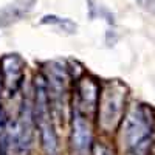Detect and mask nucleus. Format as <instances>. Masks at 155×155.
Segmentation results:
<instances>
[{
	"instance_id": "nucleus-10",
	"label": "nucleus",
	"mask_w": 155,
	"mask_h": 155,
	"mask_svg": "<svg viewBox=\"0 0 155 155\" xmlns=\"http://www.w3.org/2000/svg\"><path fill=\"white\" fill-rule=\"evenodd\" d=\"M135 3L147 12H152L155 14V0H135Z\"/></svg>"
},
{
	"instance_id": "nucleus-2",
	"label": "nucleus",
	"mask_w": 155,
	"mask_h": 155,
	"mask_svg": "<svg viewBox=\"0 0 155 155\" xmlns=\"http://www.w3.org/2000/svg\"><path fill=\"white\" fill-rule=\"evenodd\" d=\"M34 109H33V116L34 121L41 132V141L47 155H56L58 152V138L56 132L51 124L50 118V99H48V90H47V82L42 74L36 76L34 82Z\"/></svg>"
},
{
	"instance_id": "nucleus-4",
	"label": "nucleus",
	"mask_w": 155,
	"mask_h": 155,
	"mask_svg": "<svg viewBox=\"0 0 155 155\" xmlns=\"http://www.w3.org/2000/svg\"><path fill=\"white\" fill-rule=\"evenodd\" d=\"M48 99L56 112L58 118H64V106H65V90H67V74L64 67L59 64H51L50 68V84H47Z\"/></svg>"
},
{
	"instance_id": "nucleus-11",
	"label": "nucleus",
	"mask_w": 155,
	"mask_h": 155,
	"mask_svg": "<svg viewBox=\"0 0 155 155\" xmlns=\"http://www.w3.org/2000/svg\"><path fill=\"white\" fill-rule=\"evenodd\" d=\"M5 124H6V118H5V113H3L2 107H0V132L5 129Z\"/></svg>"
},
{
	"instance_id": "nucleus-7",
	"label": "nucleus",
	"mask_w": 155,
	"mask_h": 155,
	"mask_svg": "<svg viewBox=\"0 0 155 155\" xmlns=\"http://www.w3.org/2000/svg\"><path fill=\"white\" fill-rule=\"evenodd\" d=\"M36 5V0H16L3 8H0V27H9V25L22 20L28 16Z\"/></svg>"
},
{
	"instance_id": "nucleus-1",
	"label": "nucleus",
	"mask_w": 155,
	"mask_h": 155,
	"mask_svg": "<svg viewBox=\"0 0 155 155\" xmlns=\"http://www.w3.org/2000/svg\"><path fill=\"white\" fill-rule=\"evenodd\" d=\"M153 129L152 109L146 104L134 106L126 118L124 140L130 155H146Z\"/></svg>"
},
{
	"instance_id": "nucleus-5",
	"label": "nucleus",
	"mask_w": 155,
	"mask_h": 155,
	"mask_svg": "<svg viewBox=\"0 0 155 155\" xmlns=\"http://www.w3.org/2000/svg\"><path fill=\"white\" fill-rule=\"evenodd\" d=\"M0 71L5 90L12 95L20 87L23 79V61L19 54H8L0 62Z\"/></svg>"
},
{
	"instance_id": "nucleus-8",
	"label": "nucleus",
	"mask_w": 155,
	"mask_h": 155,
	"mask_svg": "<svg viewBox=\"0 0 155 155\" xmlns=\"http://www.w3.org/2000/svg\"><path fill=\"white\" fill-rule=\"evenodd\" d=\"M79 96H81V101H82L84 107L93 109L96 106V101H98V88H96V85L90 79H84L79 84Z\"/></svg>"
},
{
	"instance_id": "nucleus-3",
	"label": "nucleus",
	"mask_w": 155,
	"mask_h": 155,
	"mask_svg": "<svg viewBox=\"0 0 155 155\" xmlns=\"http://www.w3.org/2000/svg\"><path fill=\"white\" fill-rule=\"evenodd\" d=\"M126 99V88L120 82L109 84L101 96L99 113H101V124L104 129H112L120 121L123 106Z\"/></svg>"
},
{
	"instance_id": "nucleus-6",
	"label": "nucleus",
	"mask_w": 155,
	"mask_h": 155,
	"mask_svg": "<svg viewBox=\"0 0 155 155\" xmlns=\"http://www.w3.org/2000/svg\"><path fill=\"white\" fill-rule=\"evenodd\" d=\"M90 143H92V129H90L87 120L81 115H74L73 130H71L73 149L79 155H85V153H88Z\"/></svg>"
},
{
	"instance_id": "nucleus-9",
	"label": "nucleus",
	"mask_w": 155,
	"mask_h": 155,
	"mask_svg": "<svg viewBox=\"0 0 155 155\" xmlns=\"http://www.w3.org/2000/svg\"><path fill=\"white\" fill-rule=\"evenodd\" d=\"M41 23L42 25H54V27H58L59 30H62L67 34H73L78 30V25L73 20L62 19V17H58V16H45V17H42Z\"/></svg>"
}]
</instances>
